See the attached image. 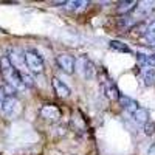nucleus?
I'll return each instance as SVG.
<instances>
[{
    "label": "nucleus",
    "mask_w": 155,
    "mask_h": 155,
    "mask_svg": "<svg viewBox=\"0 0 155 155\" xmlns=\"http://www.w3.org/2000/svg\"><path fill=\"white\" fill-rule=\"evenodd\" d=\"M153 11H155V2H152V0L138 2L137 8H135L134 12H132V17H134L135 20H143V19H147Z\"/></svg>",
    "instance_id": "20e7f679"
},
{
    "label": "nucleus",
    "mask_w": 155,
    "mask_h": 155,
    "mask_svg": "<svg viewBox=\"0 0 155 155\" xmlns=\"http://www.w3.org/2000/svg\"><path fill=\"white\" fill-rule=\"evenodd\" d=\"M5 98H6V95H5V92H3V87H0V107H2Z\"/></svg>",
    "instance_id": "6ab92c4d"
},
{
    "label": "nucleus",
    "mask_w": 155,
    "mask_h": 155,
    "mask_svg": "<svg viewBox=\"0 0 155 155\" xmlns=\"http://www.w3.org/2000/svg\"><path fill=\"white\" fill-rule=\"evenodd\" d=\"M110 48L116 50V51H123V53H130V48H129L126 44L120 42V41H112L110 42Z\"/></svg>",
    "instance_id": "f3484780"
},
{
    "label": "nucleus",
    "mask_w": 155,
    "mask_h": 155,
    "mask_svg": "<svg viewBox=\"0 0 155 155\" xmlns=\"http://www.w3.org/2000/svg\"><path fill=\"white\" fill-rule=\"evenodd\" d=\"M56 62H58V65L59 68L64 71V73H67V74H73L74 73V67H76V61L71 54H67V53H64V54H59L56 58Z\"/></svg>",
    "instance_id": "423d86ee"
},
{
    "label": "nucleus",
    "mask_w": 155,
    "mask_h": 155,
    "mask_svg": "<svg viewBox=\"0 0 155 155\" xmlns=\"http://www.w3.org/2000/svg\"><path fill=\"white\" fill-rule=\"evenodd\" d=\"M0 110H2V113L5 116L12 118V116H16L20 112V102H19V99L16 96H6L2 107H0Z\"/></svg>",
    "instance_id": "39448f33"
},
{
    "label": "nucleus",
    "mask_w": 155,
    "mask_h": 155,
    "mask_svg": "<svg viewBox=\"0 0 155 155\" xmlns=\"http://www.w3.org/2000/svg\"><path fill=\"white\" fill-rule=\"evenodd\" d=\"M138 2H135V0H129V2H120L118 3V8H116V12H120V14L123 16H129L132 14L134 9L137 8Z\"/></svg>",
    "instance_id": "ddd939ff"
},
{
    "label": "nucleus",
    "mask_w": 155,
    "mask_h": 155,
    "mask_svg": "<svg viewBox=\"0 0 155 155\" xmlns=\"http://www.w3.org/2000/svg\"><path fill=\"white\" fill-rule=\"evenodd\" d=\"M51 85H53V90L54 93L59 96V98H68L70 96V88L65 82H62L59 78H53L51 79Z\"/></svg>",
    "instance_id": "9d476101"
},
{
    "label": "nucleus",
    "mask_w": 155,
    "mask_h": 155,
    "mask_svg": "<svg viewBox=\"0 0 155 155\" xmlns=\"http://www.w3.org/2000/svg\"><path fill=\"white\" fill-rule=\"evenodd\" d=\"M101 85H102V90H104V93L106 96L110 99V101H115V99H120V90L118 87L115 85V82L110 79L109 76H106V79L104 81H101Z\"/></svg>",
    "instance_id": "6e6552de"
},
{
    "label": "nucleus",
    "mask_w": 155,
    "mask_h": 155,
    "mask_svg": "<svg viewBox=\"0 0 155 155\" xmlns=\"http://www.w3.org/2000/svg\"><path fill=\"white\" fill-rule=\"evenodd\" d=\"M87 6L85 0H71V2H65V8L71 11H81Z\"/></svg>",
    "instance_id": "dca6fc26"
},
{
    "label": "nucleus",
    "mask_w": 155,
    "mask_h": 155,
    "mask_svg": "<svg viewBox=\"0 0 155 155\" xmlns=\"http://www.w3.org/2000/svg\"><path fill=\"white\" fill-rule=\"evenodd\" d=\"M132 118L138 126H144L149 123V112L144 107H138V110L132 115Z\"/></svg>",
    "instance_id": "4468645a"
},
{
    "label": "nucleus",
    "mask_w": 155,
    "mask_h": 155,
    "mask_svg": "<svg viewBox=\"0 0 155 155\" xmlns=\"http://www.w3.org/2000/svg\"><path fill=\"white\" fill-rule=\"evenodd\" d=\"M78 70H79V73L85 78V79H90V78L95 76V65L93 62L87 59L85 56H81L79 59H78Z\"/></svg>",
    "instance_id": "0eeeda50"
},
{
    "label": "nucleus",
    "mask_w": 155,
    "mask_h": 155,
    "mask_svg": "<svg viewBox=\"0 0 155 155\" xmlns=\"http://www.w3.org/2000/svg\"><path fill=\"white\" fill-rule=\"evenodd\" d=\"M0 71H2L6 84H9L11 87H14L17 92H23V90H27V85L23 84L20 73L12 67V64L9 62L8 56H2V58H0Z\"/></svg>",
    "instance_id": "f257e3e1"
},
{
    "label": "nucleus",
    "mask_w": 155,
    "mask_h": 155,
    "mask_svg": "<svg viewBox=\"0 0 155 155\" xmlns=\"http://www.w3.org/2000/svg\"><path fill=\"white\" fill-rule=\"evenodd\" d=\"M120 104H121V107L124 109V110H127L129 113H130V115H134L137 110H138V102L135 101V99H132V98H129V96H120Z\"/></svg>",
    "instance_id": "9b49d317"
},
{
    "label": "nucleus",
    "mask_w": 155,
    "mask_h": 155,
    "mask_svg": "<svg viewBox=\"0 0 155 155\" xmlns=\"http://www.w3.org/2000/svg\"><path fill=\"white\" fill-rule=\"evenodd\" d=\"M144 37H146V41L150 44V45H155V20L150 22L146 30H144Z\"/></svg>",
    "instance_id": "2eb2a0df"
},
{
    "label": "nucleus",
    "mask_w": 155,
    "mask_h": 155,
    "mask_svg": "<svg viewBox=\"0 0 155 155\" xmlns=\"http://www.w3.org/2000/svg\"><path fill=\"white\" fill-rule=\"evenodd\" d=\"M8 59L12 64V67H14L20 74L30 73V70L27 67V62H25V51H20L19 48H11L8 51Z\"/></svg>",
    "instance_id": "f03ea898"
},
{
    "label": "nucleus",
    "mask_w": 155,
    "mask_h": 155,
    "mask_svg": "<svg viewBox=\"0 0 155 155\" xmlns=\"http://www.w3.org/2000/svg\"><path fill=\"white\" fill-rule=\"evenodd\" d=\"M140 73H141V78H143V81H144V84L147 87H150V85L155 84V68L153 67L144 65V67H141Z\"/></svg>",
    "instance_id": "f8f14e48"
},
{
    "label": "nucleus",
    "mask_w": 155,
    "mask_h": 155,
    "mask_svg": "<svg viewBox=\"0 0 155 155\" xmlns=\"http://www.w3.org/2000/svg\"><path fill=\"white\" fill-rule=\"evenodd\" d=\"M147 155H155V143L150 144V147H149V150H147Z\"/></svg>",
    "instance_id": "aec40b11"
},
{
    "label": "nucleus",
    "mask_w": 155,
    "mask_h": 155,
    "mask_svg": "<svg viewBox=\"0 0 155 155\" xmlns=\"http://www.w3.org/2000/svg\"><path fill=\"white\" fill-rule=\"evenodd\" d=\"M25 62H27V67L31 73H42L44 71V59L41 58V54L34 50H27L25 51Z\"/></svg>",
    "instance_id": "7ed1b4c3"
},
{
    "label": "nucleus",
    "mask_w": 155,
    "mask_h": 155,
    "mask_svg": "<svg viewBox=\"0 0 155 155\" xmlns=\"http://www.w3.org/2000/svg\"><path fill=\"white\" fill-rule=\"evenodd\" d=\"M143 127H144V134H146L147 137H152V135L155 134V123L149 121V123H147V124H144Z\"/></svg>",
    "instance_id": "a211bd4d"
},
{
    "label": "nucleus",
    "mask_w": 155,
    "mask_h": 155,
    "mask_svg": "<svg viewBox=\"0 0 155 155\" xmlns=\"http://www.w3.org/2000/svg\"><path fill=\"white\" fill-rule=\"evenodd\" d=\"M39 113H41V116L44 120H47V121H58L61 118V110L54 104H45V106H42Z\"/></svg>",
    "instance_id": "1a4fd4ad"
}]
</instances>
